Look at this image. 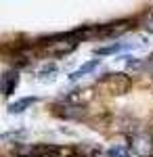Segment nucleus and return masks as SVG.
I'll return each instance as SVG.
<instances>
[{
    "mask_svg": "<svg viewBox=\"0 0 153 157\" xmlns=\"http://www.w3.org/2000/svg\"><path fill=\"white\" fill-rule=\"evenodd\" d=\"M99 63H101L99 59H92V61H88V63H84V65L80 67V69H76V71H73V73L69 75V80H71V82H76V80H80L82 75H86V73L94 71V69L99 67Z\"/></svg>",
    "mask_w": 153,
    "mask_h": 157,
    "instance_id": "7",
    "label": "nucleus"
},
{
    "mask_svg": "<svg viewBox=\"0 0 153 157\" xmlns=\"http://www.w3.org/2000/svg\"><path fill=\"white\" fill-rule=\"evenodd\" d=\"M82 113H84V109L80 107V105H65L63 111H61L63 117H80Z\"/></svg>",
    "mask_w": 153,
    "mask_h": 157,
    "instance_id": "8",
    "label": "nucleus"
},
{
    "mask_svg": "<svg viewBox=\"0 0 153 157\" xmlns=\"http://www.w3.org/2000/svg\"><path fill=\"white\" fill-rule=\"evenodd\" d=\"M13 153L17 157H46V155H57L59 149L48 145H21V147H15Z\"/></svg>",
    "mask_w": 153,
    "mask_h": 157,
    "instance_id": "2",
    "label": "nucleus"
},
{
    "mask_svg": "<svg viewBox=\"0 0 153 157\" xmlns=\"http://www.w3.org/2000/svg\"><path fill=\"white\" fill-rule=\"evenodd\" d=\"M151 29H153V23H151Z\"/></svg>",
    "mask_w": 153,
    "mask_h": 157,
    "instance_id": "11",
    "label": "nucleus"
},
{
    "mask_svg": "<svg viewBox=\"0 0 153 157\" xmlns=\"http://www.w3.org/2000/svg\"><path fill=\"white\" fill-rule=\"evenodd\" d=\"M17 84H19V73L17 71H9L2 75V82H0V88H2V92L4 94H11L13 90L17 88Z\"/></svg>",
    "mask_w": 153,
    "mask_h": 157,
    "instance_id": "4",
    "label": "nucleus"
},
{
    "mask_svg": "<svg viewBox=\"0 0 153 157\" xmlns=\"http://www.w3.org/2000/svg\"><path fill=\"white\" fill-rule=\"evenodd\" d=\"M36 101H38L36 97H23V98H19V101H15V103L9 105V113H13V115H15V113H23L25 109L32 107Z\"/></svg>",
    "mask_w": 153,
    "mask_h": 157,
    "instance_id": "5",
    "label": "nucleus"
},
{
    "mask_svg": "<svg viewBox=\"0 0 153 157\" xmlns=\"http://www.w3.org/2000/svg\"><path fill=\"white\" fill-rule=\"evenodd\" d=\"M76 40H71V38H67V40H63V42H57L55 46H50V52L53 55H57V57H61V55H67V52H71V50L76 48Z\"/></svg>",
    "mask_w": 153,
    "mask_h": 157,
    "instance_id": "6",
    "label": "nucleus"
},
{
    "mask_svg": "<svg viewBox=\"0 0 153 157\" xmlns=\"http://www.w3.org/2000/svg\"><path fill=\"white\" fill-rule=\"evenodd\" d=\"M55 71H57L55 65H46L44 69H40V75H42V80H53L55 78Z\"/></svg>",
    "mask_w": 153,
    "mask_h": 157,
    "instance_id": "10",
    "label": "nucleus"
},
{
    "mask_svg": "<svg viewBox=\"0 0 153 157\" xmlns=\"http://www.w3.org/2000/svg\"><path fill=\"white\" fill-rule=\"evenodd\" d=\"M130 149L136 157H153V134L136 132L130 136Z\"/></svg>",
    "mask_w": 153,
    "mask_h": 157,
    "instance_id": "1",
    "label": "nucleus"
},
{
    "mask_svg": "<svg viewBox=\"0 0 153 157\" xmlns=\"http://www.w3.org/2000/svg\"><path fill=\"white\" fill-rule=\"evenodd\" d=\"M107 155L109 157H130V151L122 145H116V147H111V149L107 151Z\"/></svg>",
    "mask_w": 153,
    "mask_h": 157,
    "instance_id": "9",
    "label": "nucleus"
},
{
    "mask_svg": "<svg viewBox=\"0 0 153 157\" xmlns=\"http://www.w3.org/2000/svg\"><path fill=\"white\" fill-rule=\"evenodd\" d=\"M101 84L105 86L109 92H126L130 88V80L122 73H109L105 80H101Z\"/></svg>",
    "mask_w": 153,
    "mask_h": 157,
    "instance_id": "3",
    "label": "nucleus"
}]
</instances>
